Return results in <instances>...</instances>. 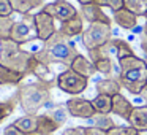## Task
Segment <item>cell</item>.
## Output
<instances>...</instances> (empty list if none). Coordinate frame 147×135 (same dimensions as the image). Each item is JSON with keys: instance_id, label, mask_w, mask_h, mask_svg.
<instances>
[{"instance_id": "cell-13", "label": "cell", "mask_w": 147, "mask_h": 135, "mask_svg": "<svg viewBox=\"0 0 147 135\" xmlns=\"http://www.w3.org/2000/svg\"><path fill=\"white\" fill-rule=\"evenodd\" d=\"M133 108H134L133 103H131L127 97L122 95V94H117V95L112 97L111 113L120 116L122 119H125V121H128V119H130V115H131V111H133Z\"/></svg>"}, {"instance_id": "cell-15", "label": "cell", "mask_w": 147, "mask_h": 135, "mask_svg": "<svg viewBox=\"0 0 147 135\" xmlns=\"http://www.w3.org/2000/svg\"><path fill=\"white\" fill-rule=\"evenodd\" d=\"M128 124L138 132H147V106H134L128 119Z\"/></svg>"}, {"instance_id": "cell-29", "label": "cell", "mask_w": 147, "mask_h": 135, "mask_svg": "<svg viewBox=\"0 0 147 135\" xmlns=\"http://www.w3.org/2000/svg\"><path fill=\"white\" fill-rule=\"evenodd\" d=\"M14 18L7 16V18H0V40L11 38V30H13Z\"/></svg>"}, {"instance_id": "cell-20", "label": "cell", "mask_w": 147, "mask_h": 135, "mask_svg": "<svg viewBox=\"0 0 147 135\" xmlns=\"http://www.w3.org/2000/svg\"><path fill=\"white\" fill-rule=\"evenodd\" d=\"M32 75H35L40 81H57V76L52 73L51 67L40 61H36V57H35V62H33Z\"/></svg>"}, {"instance_id": "cell-11", "label": "cell", "mask_w": 147, "mask_h": 135, "mask_svg": "<svg viewBox=\"0 0 147 135\" xmlns=\"http://www.w3.org/2000/svg\"><path fill=\"white\" fill-rule=\"evenodd\" d=\"M79 14L84 21H87L89 24L93 22H105V24H111L112 26V21L105 11L101 10V7L95 3H87V5H81V10Z\"/></svg>"}, {"instance_id": "cell-7", "label": "cell", "mask_w": 147, "mask_h": 135, "mask_svg": "<svg viewBox=\"0 0 147 135\" xmlns=\"http://www.w3.org/2000/svg\"><path fill=\"white\" fill-rule=\"evenodd\" d=\"M89 84V78L76 73L73 68H67L57 76V87L70 95H78L84 92Z\"/></svg>"}, {"instance_id": "cell-38", "label": "cell", "mask_w": 147, "mask_h": 135, "mask_svg": "<svg viewBox=\"0 0 147 135\" xmlns=\"http://www.w3.org/2000/svg\"><path fill=\"white\" fill-rule=\"evenodd\" d=\"M139 95H141V99H142V102L146 103V106H147V86L142 89V92H141Z\"/></svg>"}, {"instance_id": "cell-32", "label": "cell", "mask_w": 147, "mask_h": 135, "mask_svg": "<svg viewBox=\"0 0 147 135\" xmlns=\"http://www.w3.org/2000/svg\"><path fill=\"white\" fill-rule=\"evenodd\" d=\"M49 115L54 118V121L57 122L59 125H63L65 122H67V119H68V111H67V108H63V106H59V108H55L54 111H51Z\"/></svg>"}, {"instance_id": "cell-10", "label": "cell", "mask_w": 147, "mask_h": 135, "mask_svg": "<svg viewBox=\"0 0 147 135\" xmlns=\"http://www.w3.org/2000/svg\"><path fill=\"white\" fill-rule=\"evenodd\" d=\"M35 24H36V37L41 42H46L57 32L55 19L49 14H46L45 11H40V13L35 14Z\"/></svg>"}, {"instance_id": "cell-39", "label": "cell", "mask_w": 147, "mask_h": 135, "mask_svg": "<svg viewBox=\"0 0 147 135\" xmlns=\"http://www.w3.org/2000/svg\"><path fill=\"white\" fill-rule=\"evenodd\" d=\"M81 5H87V3H92V0H78Z\"/></svg>"}, {"instance_id": "cell-41", "label": "cell", "mask_w": 147, "mask_h": 135, "mask_svg": "<svg viewBox=\"0 0 147 135\" xmlns=\"http://www.w3.org/2000/svg\"><path fill=\"white\" fill-rule=\"evenodd\" d=\"M144 33H147V19H146V24H144Z\"/></svg>"}, {"instance_id": "cell-25", "label": "cell", "mask_w": 147, "mask_h": 135, "mask_svg": "<svg viewBox=\"0 0 147 135\" xmlns=\"http://www.w3.org/2000/svg\"><path fill=\"white\" fill-rule=\"evenodd\" d=\"M18 103H19V100H18L16 92H14V95H11L8 100L0 102V122H3L10 115H13V111L16 110Z\"/></svg>"}, {"instance_id": "cell-5", "label": "cell", "mask_w": 147, "mask_h": 135, "mask_svg": "<svg viewBox=\"0 0 147 135\" xmlns=\"http://www.w3.org/2000/svg\"><path fill=\"white\" fill-rule=\"evenodd\" d=\"M111 37H112L111 24L93 22V24H89V27L84 29V32L81 33V43L84 45V48L87 51H90V49L106 45L111 40Z\"/></svg>"}, {"instance_id": "cell-21", "label": "cell", "mask_w": 147, "mask_h": 135, "mask_svg": "<svg viewBox=\"0 0 147 135\" xmlns=\"http://www.w3.org/2000/svg\"><path fill=\"white\" fill-rule=\"evenodd\" d=\"M90 124V127H96L103 132H108L109 129H112L115 125V122L112 121V118L109 115H101V113H95L92 118L87 119Z\"/></svg>"}, {"instance_id": "cell-12", "label": "cell", "mask_w": 147, "mask_h": 135, "mask_svg": "<svg viewBox=\"0 0 147 135\" xmlns=\"http://www.w3.org/2000/svg\"><path fill=\"white\" fill-rule=\"evenodd\" d=\"M112 18H114V22L120 29L133 30L138 26V16L134 13H131L130 10H127L125 7L117 10V11H112Z\"/></svg>"}, {"instance_id": "cell-30", "label": "cell", "mask_w": 147, "mask_h": 135, "mask_svg": "<svg viewBox=\"0 0 147 135\" xmlns=\"http://www.w3.org/2000/svg\"><path fill=\"white\" fill-rule=\"evenodd\" d=\"M106 135H138V130L131 125H114L106 132Z\"/></svg>"}, {"instance_id": "cell-31", "label": "cell", "mask_w": 147, "mask_h": 135, "mask_svg": "<svg viewBox=\"0 0 147 135\" xmlns=\"http://www.w3.org/2000/svg\"><path fill=\"white\" fill-rule=\"evenodd\" d=\"M92 3L98 5V7H106L112 11H117L123 8V0H92Z\"/></svg>"}, {"instance_id": "cell-43", "label": "cell", "mask_w": 147, "mask_h": 135, "mask_svg": "<svg viewBox=\"0 0 147 135\" xmlns=\"http://www.w3.org/2000/svg\"><path fill=\"white\" fill-rule=\"evenodd\" d=\"M144 61H146V64H147V56H146V59H144Z\"/></svg>"}, {"instance_id": "cell-28", "label": "cell", "mask_w": 147, "mask_h": 135, "mask_svg": "<svg viewBox=\"0 0 147 135\" xmlns=\"http://www.w3.org/2000/svg\"><path fill=\"white\" fill-rule=\"evenodd\" d=\"M93 65H95L96 72H100V73H103V75H108V76L112 75L114 67H115L111 57H101V59H98V61L93 62Z\"/></svg>"}, {"instance_id": "cell-24", "label": "cell", "mask_w": 147, "mask_h": 135, "mask_svg": "<svg viewBox=\"0 0 147 135\" xmlns=\"http://www.w3.org/2000/svg\"><path fill=\"white\" fill-rule=\"evenodd\" d=\"M95 108L96 113H101V115H109L112 108V97L109 95H103V94H96L95 99L90 100Z\"/></svg>"}, {"instance_id": "cell-18", "label": "cell", "mask_w": 147, "mask_h": 135, "mask_svg": "<svg viewBox=\"0 0 147 135\" xmlns=\"http://www.w3.org/2000/svg\"><path fill=\"white\" fill-rule=\"evenodd\" d=\"M24 78V75L0 64V86H19Z\"/></svg>"}, {"instance_id": "cell-14", "label": "cell", "mask_w": 147, "mask_h": 135, "mask_svg": "<svg viewBox=\"0 0 147 135\" xmlns=\"http://www.w3.org/2000/svg\"><path fill=\"white\" fill-rule=\"evenodd\" d=\"M95 89L98 94H103V95H109V97H114L117 94H120L122 91V84L119 83L117 78H103V80H98L95 83Z\"/></svg>"}, {"instance_id": "cell-9", "label": "cell", "mask_w": 147, "mask_h": 135, "mask_svg": "<svg viewBox=\"0 0 147 135\" xmlns=\"http://www.w3.org/2000/svg\"><path fill=\"white\" fill-rule=\"evenodd\" d=\"M68 115H71L73 118H79V119H89L95 115V108H93L92 102L82 97H71L67 100L65 103Z\"/></svg>"}, {"instance_id": "cell-3", "label": "cell", "mask_w": 147, "mask_h": 135, "mask_svg": "<svg viewBox=\"0 0 147 135\" xmlns=\"http://www.w3.org/2000/svg\"><path fill=\"white\" fill-rule=\"evenodd\" d=\"M35 54L22 48V45L16 43L11 38L0 40V64L18 73L29 76L32 75Z\"/></svg>"}, {"instance_id": "cell-37", "label": "cell", "mask_w": 147, "mask_h": 135, "mask_svg": "<svg viewBox=\"0 0 147 135\" xmlns=\"http://www.w3.org/2000/svg\"><path fill=\"white\" fill-rule=\"evenodd\" d=\"M139 45H141V49L144 51V54L147 56V33H144V30H142V35L139 38Z\"/></svg>"}, {"instance_id": "cell-44", "label": "cell", "mask_w": 147, "mask_h": 135, "mask_svg": "<svg viewBox=\"0 0 147 135\" xmlns=\"http://www.w3.org/2000/svg\"><path fill=\"white\" fill-rule=\"evenodd\" d=\"M144 18H146V19H147V13H146V16H144Z\"/></svg>"}, {"instance_id": "cell-33", "label": "cell", "mask_w": 147, "mask_h": 135, "mask_svg": "<svg viewBox=\"0 0 147 135\" xmlns=\"http://www.w3.org/2000/svg\"><path fill=\"white\" fill-rule=\"evenodd\" d=\"M14 10L10 0H0V18H7V16H13Z\"/></svg>"}, {"instance_id": "cell-8", "label": "cell", "mask_w": 147, "mask_h": 135, "mask_svg": "<svg viewBox=\"0 0 147 135\" xmlns=\"http://www.w3.org/2000/svg\"><path fill=\"white\" fill-rule=\"evenodd\" d=\"M41 11H45L46 14L52 16L55 21H60V22H65V21L71 19L73 16H76L79 13L67 0H54V2L45 3L41 7Z\"/></svg>"}, {"instance_id": "cell-23", "label": "cell", "mask_w": 147, "mask_h": 135, "mask_svg": "<svg viewBox=\"0 0 147 135\" xmlns=\"http://www.w3.org/2000/svg\"><path fill=\"white\" fill-rule=\"evenodd\" d=\"M60 125L54 121L51 115H38V129L36 130L41 132L45 135H52L55 130H59Z\"/></svg>"}, {"instance_id": "cell-2", "label": "cell", "mask_w": 147, "mask_h": 135, "mask_svg": "<svg viewBox=\"0 0 147 135\" xmlns=\"http://www.w3.org/2000/svg\"><path fill=\"white\" fill-rule=\"evenodd\" d=\"M57 86V81H35L30 84H19L16 95L21 108L26 115H36L40 108L46 106L51 100V89Z\"/></svg>"}, {"instance_id": "cell-17", "label": "cell", "mask_w": 147, "mask_h": 135, "mask_svg": "<svg viewBox=\"0 0 147 135\" xmlns=\"http://www.w3.org/2000/svg\"><path fill=\"white\" fill-rule=\"evenodd\" d=\"M70 68H73L76 73L82 75V76H86V78L93 76V75H95V72H96V68H95V65H93V62L89 61V59H86L82 54H79L76 59H74Z\"/></svg>"}, {"instance_id": "cell-6", "label": "cell", "mask_w": 147, "mask_h": 135, "mask_svg": "<svg viewBox=\"0 0 147 135\" xmlns=\"http://www.w3.org/2000/svg\"><path fill=\"white\" fill-rule=\"evenodd\" d=\"M38 38L36 37V24H35V14H21L19 21H14L13 30H11V40H14L19 45L32 42Z\"/></svg>"}, {"instance_id": "cell-27", "label": "cell", "mask_w": 147, "mask_h": 135, "mask_svg": "<svg viewBox=\"0 0 147 135\" xmlns=\"http://www.w3.org/2000/svg\"><path fill=\"white\" fill-rule=\"evenodd\" d=\"M123 7L134 13L138 18L146 16L147 13V0H123Z\"/></svg>"}, {"instance_id": "cell-4", "label": "cell", "mask_w": 147, "mask_h": 135, "mask_svg": "<svg viewBox=\"0 0 147 135\" xmlns=\"http://www.w3.org/2000/svg\"><path fill=\"white\" fill-rule=\"evenodd\" d=\"M120 75H119V83L122 87L128 91L133 95H139L142 89L147 86V64L144 59L138 56L125 57L119 61Z\"/></svg>"}, {"instance_id": "cell-1", "label": "cell", "mask_w": 147, "mask_h": 135, "mask_svg": "<svg viewBox=\"0 0 147 135\" xmlns=\"http://www.w3.org/2000/svg\"><path fill=\"white\" fill-rule=\"evenodd\" d=\"M78 56H79V51L76 49L74 43L71 42L70 37L63 35L60 30H57L51 38L46 40L41 45V49L35 52L36 61L43 62V64H62L67 65L68 68L71 67L73 61Z\"/></svg>"}, {"instance_id": "cell-35", "label": "cell", "mask_w": 147, "mask_h": 135, "mask_svg": "<svg viewBox=\"0 0 147 135\" xmlns=\"http://www.w3.org/2000/svg\"><path fill=\"white\" fill-rule=\"evenodd\" d=\"M3 135H24V134L14 124H10V125H7V127L3 129Z\"/></svg>"}, {"instance_id": "cell-26", "label": "cell", "mask_w": 147, "mask_h": 135, "mask_svg": "<svg viewBox=\"0 0 147 135\" xmlns=\"http://www.w3.org/2000/svg\"><path fill=\"white\" fill-rule=\"evenodd\" d=\"M112 40H114V45H115V56H117V61L125 59V57H131V56H136L128 42L120 40V38H112Z\"/></svg>"}, {"instance_id": "cell-19", "label": "cell", "mask_w": 147, "mask_h": 135, "mask_svg": "<svg viewBox=\"0 0 147 135\" xmlns=\"http://www.w3.org/2000/svg\"><path fill=\"white\" fill-rule=\"evenodd\" d=\"M24 135H29L36 132L38 129V115H26L22 118H18L16 121L13 122Z\"/></svg>"}, {"instance_id": "cell-16", "label": "cell", "mask_w": 147, "mask_h": 135, "mask_svg": "<svg viewBox=\"0 0 147 135\" xmlns=\"http://www.w3.org/2000/svg\"><path fill=\"white\" fill-rule=\"evenodd\" d=\"M60 30L63 35L70 37V38H73V37L76 35H81V33L84 32V26H82V18H81V14L78 13L76 16H73L71 19L65 21V22H60Z\"/></svg>"}, {"instance_id": "cell-22", "label": "cell", "mask_w": 147, "mask_h": 135, "mask_svg": "<svg viewBox=\"0 0 147 135\" xmlns=\"http://www.w3.org/2000/svg\"><path fill=\"white\" fill-rule=\"evenodd\" d=\"M14 13L27 14L38 7H43V0H10Z\"/></svg>"}, {"instance_id": "cell-36", "label": "cell", "mask_w": 147, "mask_h": 135, "mask_svg": "<svg viewBox=\"0 0 147 135\" xmlns=\"http://www.w3.org/2000/svg\"><path fill=\"white\" fill-rule=\"evenodd\" d=\"M86 135H106V132L100 130V129H96V127H90V125H87L86 127Z\"/></svg>"}, {"instance_id": "cell-40", "label": "cell", "mask_w": 147, "mask_h": 135, "mask_svg": "<svg viewBox=\"0 0 147 135\" xmlns=\"http://www.w3.org/2000/svg\"><path fill=\"white\" fill-rule=\"evenodd\" d=\"M29 135H45V134H41V132L36 130V132H33V134H29Z\"/></svg>"}, {"instance_id": "cell-42", "label": "cell", "mask_w": 147, "mask_h": 135, "mask_svg": "<svg viewBox=\"0 0 147 135\" xmlns=\"http://www.w3.org/2000/svg\"><path fill=\"white\" fill-rule=\"evenodd\" d=\"M138 135H146V134H144V132H138Z\"/></svg>"}, {"instance_id": "cell-34", "label": "cell", "mask_w": 147, "mask_h": 135, "mask_svg": "<svg viewBox=\"0 0 147 135\" xmlns=\"http://www.w3.org/2000/svg\"><path fill=\"white\" fill-rule=\"evenodd\" d=\"M62 135H86V127H68Z\"/></svg>"}]
</instances>
